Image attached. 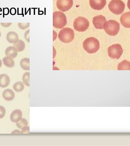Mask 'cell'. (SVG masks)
<instances>
[{
    "instance_id": "6da1fadb",
    "label": "cell",
    "mask_w": 130,
    "mask_h": 146,
    "mask_svg": "<svg viewBox=\"0 0 130 146\" xmlns=\"http://www.w3.org/2000/svg\"><path fill=\"white\" fill-rule=\"evenodd\" d=\"M83 47L84 50L89 54L96 52L100 48V44L96 38L90 37L87 38L83 43Z\"/></svg>"
},
{
    "instance_id": "7a4b0ae2",
    "label": "cell",
    "mask_w": 130,
    "mask_h": 146,
    "mask_svg": "<svg viewBox=\"0 0 130 146\" xmlns=\"http://www.w3.org/2000/svg\"><path fill=\"white\" fill-rule=\"evenodd\" d=\"M67 23V18L65 14L59 11L53 13V26L57 29H62Z\"/></svg>"
},
{
    "instance_id": "3957f363",
    "label": "cell",
    "mask_w": 130,
    "mask_h": 146,
    "mask_svg": "<svg viewBox=\"0 0 130 146\" xmlns=\"http://www.w3.org/2000/svg\"><path fill=\"white\" fill-rule=\"evenodd\" d=\"M105 31L108 35L111 36L117 35L120 29V25L118 22L114 20L106 21L104 26Z\"/></svg>"
},
{
    "instance_id": "277c9868",
    "label": "cell",
    "mask_w": 130,
    "mask_h": 146,
    "mask_svg": "<svg viewBox=\"0 0 130 146\" xmlns=\"http://www.w3.org/2000/svg\"><path fill=\"white\" fill-rule=\"evenodd\" d=\"M74 31L68 28H63L60 31L58 35L59 40L65 43L71 42L74 39Z\"/></svg>"
},
{
    "instance_id": "5b68a950",
    "label": "cell",
    "mask_w": 130,
    "mask_h": 146,
    "mask_svg": "<svg viewBox=\"0 0 130 146\" xmlns=\"http://www.w3.org/2000/svg\"><path fill=\"white\" fill-rule=\"evenodd\" d=\"M125 8V4L121 0H112L108 4V8L111 12L116 15L121 14Z\"/></svg>"
},
{
    "instance_id": "8992f818",
    "label": "cell",
    "mask_w": 130,
    "mask_h": 146,
    "mask_svg": "<svg viewBox=\"0 0 130 146\" xmlns=\"http://www.w3.org/2000/svg\"><path fill=\"white\" fill-rule=\"evenodd\" d=\"M90 23L86 18L80 17L76 19L73 22V27L75 30L79 32L86 31L89 28Z\"/></svg>"
},
{
    "instance_id": "52a82bcc",
    "label": "cell",
    "mask_w": 130,
    "mask_h": 146,
    "mask_svg": "<svg viewBox=\"0 0 130 146\" xmlns=\"http://www.w3.org/2000/svg\"><path fill=\"white\" fill-rule=\"evenodd\" d=\"M108 55L113 59H119L123 53V50L119 44H115L108 48Z\"/></svg>"
},
{
    "instance_id": "ba28073f",
    "label": "cell",
    "mask_w": 130,
    "mask_h": 146,
    "mask_svg": "<svg viewBox=\"0 0 130 146\" xmlns=\"http://www.w3.org/2000/svg\"><path fill=\"white\" fill-rule=\"evenodd\" d=\"M73 5V0H57V7L60 11L66 12L72 7Z\"/></svg>"
},
{
    "instance_id": "9c48e42d",
    "label": "cell",
    "mask_w": 130,
    "mask_h": 146,
    "mask_svg": "<svg viewBox=\"0 0 130 146\" xmlns=\"http://www.w3.org/2000/svg\"><path fill=\"white\" fill-rule=\"evenodd\" d=\"M106 0H90V6L93 9L100 11L106 6Z\"/></svg>"
},
{
    "instance_id": "30bf717a",
    "label": "cell",
    "mask_w": 130,
    "mask_h": 146,
    "mask_svg": "<svg viewBox=\"0 0 130 146\" xmlns=\"http://www.w3.org/2000/svg\"><path fill=\"white\" fill-rule=\"evenodd\" d=\"M106 21V18L102 15L96 16L93 19L94 25L97 29H104V25Z\"/></svg>"
},
{
    "instance_id": "8fae6325",
    "label": "cell",
    "mask_w": 130,
    "mask_h": 146,
    "mask_svg": "<svg viewBox=\"0 0 130 146\" xmlns=\"http://www.w3.org/2000/svg\"><path fill=\"white\" fill-rule=\"evenodd\" d=\"M120 22L125 28H130V12L124 13L121 16Z\"/></svg>"
},
{
    "instance_id": "7c38bea8",
    "label": "cell",
    "mask_w": 130,
    "mask_h": 146,
    "mask_svg": "<svg viewBox=\"0 0 130 146\" xmlns=\"http://www.w3.org/2000/svg\"><path fill=\"white\" fill-rule=\"evenodd\" d=\"M22 111L20 110L16 109L12 112L10 116V119L13 123H17L22 119Z\"/></svg>"
},
{
    "instance_id": "4fadbf2b",
    "label": "cell",
    "mask_w": 130,
    "mask_h": 146,
    "mask_svg": "<svg viewBox=\"0 0 130 146\" xmlns=\"http://www.w3.org/2000/svg\"><path fill=\"white\" fill-rule=\"evenodd\" d=\"M7 40L10 43L14 44L18 40V35L15 32H9L7 35Z\"/></svg>"
},
{
    "instance_id": "5bb4252c",
    "label": "cell",
    "mask_w": 130,
    "mask_h": 146,
    "mask_svg": "<svg viewBox=\"0 0 130 146\" xmlns=\"http://www.w3.org/2000/svg\"><path fill=\"white\" fill-rule=\"evenodd\" d=\"M11 80L9 77L5 74L0 75V87L5 88L10 84Z\"/></svg>"
},
{
    "instance_id": "9a60e30c",
    "label": "cell",
    "mask_w": 130,
    "mask_h": 146,
    "mask_svg": "<svg viewBox=\"0 0 130 146\" xmlns=\"http://www.w3.org/2000/svg\"><path fill=\"white\" fill-rule=\"evenodd\" d=\"M3 96L5 100L10 101L14 99L15 94L13 90L11 89H7L3 92Z\"/></svg>"
},
{
    "instance_id": "2e32d148",
    "label": "cell",
    "mask_w": 130,
    "mask_h": 146,
    "mask_svg": "<svg viewBox=\"0 0 130 146\" xmlns=\"http://www.w3.org/2000/svg\"><path fill=\"white\" fill-rule=\"evenodd\" d=\"M5 54L7 56L15 58L17 56L18 52L13 46H9L5 50Z\"/></svg>"
},
{
    "instance_id": "e0dca14e",
    "label": "cell",
    "mask_w": 130,
    "mask_h": 146,
    "mask_svg": "<svg viewBox=\"0 0 130 146\" xmlns=\"http://www.w3.org/2000/svg\"><path fill=\"white\" fill-rule=\"evenodd\" d=\"M117 70H130V62L126 60H124L118 64Z\"/></svg>"
},
{
    "instance_id": "ac0fdd59",
    "label": "cell",
    "mask_w": 130,
    "mask_h": 146,
    "mask_svg": "<svg viewBox=\"0 0 130 146\" xmlns=\"http://www.w3.org/2000/svg\"><path fill=\"white\" fill-rule=\"evenodd\" d=\"M3 62L4 65L7 67L13 68L15 65L13 58L10 56H7L3 59Z\"/></svg>"
},
{
    "instance_id": "d6986e66",
    "label": "cell",
    "mask_w": 130,
    "mask_h": 146,
    "mask_svg": "<svg viewBox=\"0 0 130 146\" xmlns=\"http://www.w3.org/2000/svg\"><path fill=\"white\" fill-rule=\"evenodd\" d=\"M13 47L16 48L18 52H21L24 49L25 44L22 40L19 39L18 41L13 44Z\"/></svg>"
},
{
    "instance_id": "ffe728a7",
    "label": "cell",
    "mask_w": 130,
    "mask_h": 146,
    "mask_svg": "<svg viewBox=\"0 0 130 146\" xmlns=\"http://www.w3.org/2000/svg\"><path fill=\"white\" fill-rule=\"evenodd\" d=\"M30 59L29 58H22L20 62V65L21 68L24 70H30Z\"/></svg>"
},
{
    "instance_id": "44dd1931",
    "label": "cell",
    "mask_w": 130,
    "mask_h": 146,
    "mask_svg": "<svg viewBox=\"0 0 130 146\" xmlns=\"http://www.w3.org/2000/svg\"><path fill=\"white\" fill-rule=\"evenodd\" d=\"M24 85L21 81L16 82L13 86V89L17 92H21L24 89Z\"/></svg>"
},
{
    "instance_id": "7402d4cb",
    "label": "cell",
    "mask_w": 130,
    "mask_h": 146,
    "mask_svg": "<svg viewBox=\"0 0 130 146\" xmlns=\"http://www.w3.org/2000/svg\"><path fill=\"white\" fill-rule=\"evenodd\" d=\"M16 125L18 128L22 129L28 126V122L25 119L22 118L19 121L16 123Z\"/></svg>"
},
{
    "instance_id": "603a6c76",
    "label": "cell",
    "mask_w": 130,
    "mask_h": 146,
    "mask_svg": "<svg viewBox=\"0 0 130 146\" xmlns=\"http://www.w3.org/2000/svg\"><path fill=\"white\" fill-rule=\"evenodd\" d=\"M22 81L23 83L27 86H29V72H26L22 76Z\"/></svg>"
},
{
    "instance_id": "cb8c5ba5",
    "label": "cell",
    "mask_w": 130,
    "mask_h": 146,
    "mask_svg": "<svg viewBox=\"0 0 130 146\" xmlns=\"http://www.w3.org/2000/svg\"><path fill=\"white\" fill-rule=\"evenodd\" d=\"M18 26L19 28L24 30L28 28L29 27V23H19L18 24Z\"/></svg>"
},
{
    "instance_id": "d4e9b609",
    "label": "cell",
    "mask_w": 130,
    "mask_h": 146,
    "mask_svg": "<svg viewBox=\"0 0 130 146\" xmlns=\"http://www.w3.org/2000/svg\"><path fill=\"white\" fill-rule=\"evenodd\" d=\"M6 113V110L4 106L0 105V119L3 118Z\"/></svg>"
},
{
    "instance_id": "484cf974",
    "label": "cell",
    "mask_w": 130,
    "mask_h": 146,
    "mask_svg": "<svg viewBox=\"0 0 130 146\" xmlns=\"http://www.w3.org/2000/svg\"><path fill=\"white\" fill-rule=\"evenodd\" d=\"M29 133V127L28 126L22 129V131L21 132V133Z\"/></svg>"
},
{
    "instance_id": "4316f807",
    "label": "cell",
    "mask_w": 130,
    "mask_h": 146,
    "mask_svg": "<svg viewBox=\"0 0 130 146\" xmlns=\"http://www.w3.org/2000/svg\"><path fill=\"white\" fill-rule=\"evenodd\" d=\"M24 38L26 40L29 42V29L24 34Z\"/></svg>"
},
{
    "instance_id": "83f0119b",
    "label": "cell",
    "mask_w": 130,
    "mask_h": 146,
    "mask_svg": "<svg viewBox=\"0 0 130 146\" xmlns=\"http://www.w3.org/2000/svg\"><path fill=\"white\" fill-rule=\"evenodd\" d=\"M3 15H7L10 13V10L8 8H4L3 10Z\"/></svg>"
},
{
    "instance_id": "f1b7e54d",
    "label": "cell",
    "mask_w": 130,
    "mask_h": 146,
    "mask_svg": "<svg viewBox=\"0 0 130 146\" xmlns=\"http://www.w3.org/2000/svg\"><path fill=\"white\" fill-rule=\"evenodd\" d=\"M11 23H1V25L2 27H4V28H8V27H9L11 25H12Z\"/></svg>"
},
{
    "instance_id": "f546056e",
    "label": "cell",
    "mask_w": 130,
    "mask_h": 146,
    "mask_svg": "<svg viewBox=\"0 0 130 146\" xmlns=\"http://www.w3.org/2000/svg\"><path fill=\"white\" fill-rule=\"evenodd\" d=\"M10 13L12 15H15L16 14V10L15 8H12L10 10Z\"/></svg>"
},
{
    "instance_id": "4dcf8cb0",
    "label": "cell",
    "mask_w": 130,
    "mask_h": 146,
    "mask_svg": "<svg viewBox=\"0 0 130 146\" xmlns=\"http://www.w3.org/2000/svg\"><path fill=\"white\" fill-rule=\"evenodd\" d=\"M12 133H21V132H20V131L18 130H16L15 131H13V132H12Z\"/></svg>"
},
{
    "instance_id": "1f68e13d",
    "label": "cell",
    "mask_w": 130,
    "mask_h": 146,
    "mask_svg": "<svg viewBox=\"0 0 130 146\" xmlns=\"http://www.w3.org/2000/svg\"><path fill=\"white\" fill-rule=\"evenodd\" d=\"M127 5L129 9L130 10V0L128 1Z\"/></svg>"
},
{
    "instance_id": "d6a6232c",
    "label": "cell",
    "mask_w": 130,
    "mask_h": 146,
    "mask_svg": "<svg viewBox=\"0 0 130 146\" xmlns=\"http://www.w3.org/2000/svg\"><path fill=\"white\" fill-rule=\"evenodd\" d=\"M2 66V62L1 60L0 59V68Z\"/></svg>"
},
{
    "instance_id": "836d02e7",
    "label": "cell",
    "mask_w": 130,
    "mask_h": 146,
    "mask_svg": "<svg viewBox=\"0 0 130 146\" xmlns=\"http://www.w3.org/2000/svg\"><path fill=\"white\" fill-rule=\"evenodd\" d=\"M2 11H3V10H2V9L1 8H0V15H1L2 14H1V13H2Z\"/></svg>"
},
{
    "instance_id": "e575fe53",
    "label": "cell",
    "mask_w": 130,
    "mask_h": 146,
    "mask_svg": "<svg viewBox=\"0 0 130 146\" xmlns=\"http://www.w3.org/2000/svg\"><path fill=\"white\" fill-rule=\"evenodd\" d=\"M1 31H0V38H1Z\"/></svg>"
}]
</instances>
